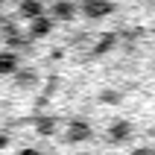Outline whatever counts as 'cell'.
<instances>
[{
    "mask_svg": "<svg viewBox=\"0 0 155 155\" xmlns=\"http://www.w3.org/2000/svg\"><path fill=\"white\" fill-rule=\"evenodd\" d=\"M82 15L85 18H91V21H100V18H105V15H111V9H114V3L111 0H82Z\"/></svg>",
    "mask_w": 155,
    "mask_h": 155,
    "instance_id": "obj_1",
    "label": "cell"
},
{
    "mask_svg": "<svg viewBox=\"0 0 155 155\" xmlns=\"http://www.w3.org/2000/svg\"><path fill=\"white\" fill-rule=\"evenodd\" d=\"M91 138V129H88L85 120H73L68 126V132H64V140L68 143H79V140H88Z\"/></svg>",
    "mask_w": 155,
    "mask_h": 155,
    "instance_id": "obj_2",
    "label": "cell"
},
{
    "mask_svg": "<svg viewBox=\"0 0 155 155\" xmlns=\"http://www.w3.org/2000/svg\"><path fill=\"white\" fill-rule=\"evenodd\" d=\"M50 15L56 18V21H70V18L76 15V6L70 3V0H56L50 9Z\"/></svg>",
    "mask_w": 155,
    "mask_h": 155,
    "instance_id": "obj_3",
    "label": "cell"
},
{
    "mask_svg": "<svg viewBox=\"0 0 155 155\" xmlns=\"http://www.w3.org/2000/svg\"><path fill=\"white\" fill-rule=\"evenodd\" d=\"M18 15H24L26 21H32V18L44 15V6L38 0H21V3H18Z\"/></svg>",
    "mask_w": 155,
    "mask_h": 155,
    "instance_id": "obj_4",
    "label": "cell"
},
{
    "mask_svg": "<svg viewBox=\"0 0 155 155\" xmlns=\"http://www.w3.org/2000/svg\"><path fill=\"white\" fill-rule=\"evenodd\" d=\"M108 138H111V140H117V143L129 140V138H132V126H129L126 120H117V123H111V129H108Z\"/></svg>",
    "mask_w": 155,
    "mask_h": 155,
    "instance_id": "obj_5",
    "label": "cell"
},
{
    "mask_svg": "<svg viewBox=\"0 0 155 155\" xmlns=\"http://www.w3.org/2000/svg\"><path fill=\"white\" fill-rule=\"evenodd\" d=\"M53 29V21L47 15H38V18H32V26H29V35L32 38H41V35H47Z\"/></svg>",
    "mask_w": 155,
    "mask_h": 155,
    "instance_id": "obj_6",
    "label": "cell"
},
{
    "mask_svg": "<svg viewBox=\"0 0 155 155\" xmlns=\"http://www.w3.org/2000/svg\"><path fill=\"white\" fill-rule=\"evenodd\" d=\"M18 70V56L15 53H0V73H15Z\"/></svg>",
    "mask_w": 155,
    "mask_h": 155,
    "instance_id": "obj_7",
    "label": "cell"
},
{
    "mask_svg": "<svg viewBox=\"0 0 155 155\" xmlns=\"http://www.w3.org/2000/svg\"><path fill=\"white\" fill-rule=\"evenodd\" d=\"M35 79H38V76H35V70H29V68H26V70H18V85H21V88L35 85Z\"/></svg>",
    "mask_w": 155,
    "mask_h": 155,
    "instance_id": "obj_8",
    "label": "cell"
},
{
    "mask_svg": "<svg viewBox=\"0 0 155 155\" xmlns=\"http://www.w3.org/2000/svg\"><path fill=\"white\" fill-rule=\"evenodd\" d=\"M53 129H56V120H53V117L38 123V132H41V135H53Z\"/></svg>",
    "mask_w": 155,
    "mask_h": 155,
    "instance_id": "obj_9",
    "label": "cell"
},
{
    "mask_svg": "<svg viewBox=\"0 0 155 155\" xmlns=\"http://www.w3.org/2000/svg\"><path fill=\"white\" fill-rule=\"evenodd\" d=\"M132 155H155V149H149V147H143V149H135Z\"/></svg>",
    "mask_w": 155,
    "mask_h": 155,
    "instance_id": "obj_10",
    "label": "cell"
},
{
    "mask_svg": "<svg viewBox=\"0 0 155 155\" xmlns=\"http://www.w3.org/2000/svg\"><path fill=\"white\" fill-rule=\"evenodd\" d=\"M21 155H41V152H38V149H24Z\"/></svg>",
    "mask_w": 155,
    "mask_h": 155,
    "instance_id": "obj_11",
    "label": "cell"
},
{
    "mask_svg": "<svg viewBox=\"0 0 155 155\" xmlns=\"http://www.w3.org/2000/svg\"><path fill=\"white\" fill-rule=\"evenodd\" d=\"M0 3H3V0H0Z\"/></svg>",
    "mask_w": 155,
    "mask_h": 155,
    "instance_id": "obj_12",
    "label": "cell"
}]
</instances>
